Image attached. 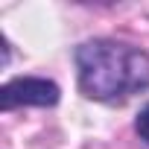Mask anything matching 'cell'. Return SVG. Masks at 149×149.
I'll return each instance as SVG.
<instances>
[{"label": "cell", "instance_id": "obj_1", "mask_svg": "<svg viewBox=\"0 0 149 149\" xmlns=\"http://www.w3.org/2000/svg\"><path fill=\"white\" fill-rule=\"evenodd\" d=\"M79 91L97 102H123L149 88V56L140 47L91 38L76 47Z\"/></svg>", "mask_w": 149, "mask_h": 149}, {"label": "cell", "instance_id": "obj_2", "mask_svg": "<svg viewBox=\"0 0 149 149\" xmlns=\"http://www.w3.org/2000/svg\"><path fill=\"white\" fill-rule=\"evenodd\" d=\"M58 102V85L41 76H18L3 85L0 91V108L12 111L21 105H56Z\"/></svg>", "mask_w": 149, "mask_h": 149}, {"label": "cell", "instance_id": "obj_3", "mask_svg": "<svg viewBox=\"0 0 149 149\" xmlns=\"http://www.w3.org/2000/svg\"><path fill=\"white\" fill-rule=\"evenodd\" d=\"M134 129H137L140 140H146V143H149V102L140 108V114H137V120H134Z\"/></svg>", "mask_w": 149, "mask_h": 149}]
</instances>
